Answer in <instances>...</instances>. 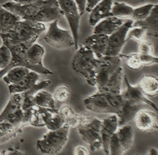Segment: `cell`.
<instances>
[{
	"mask_svg": "<svg viewBox=\"0 0 158 155\" xmlns=\"http://www.w3.org/2000/svg\"><path fill=\"white\" fill-rule=\"evenodd\" d=\"M57 1L70 27V31L74 40V48L77 49L81 16L76 4L74 0H57Z\"/></svg>",
	"mask_w": 158,
	"mask_h": 155,
	"instance_id": "30bf717a",
	"label": "cell"
},
{
	"mask_svg": "<svg viewBox=\"0 0 158 155\" xmlns=\"http://www.w3.org/2000/svg\"><path fill=\"white\" fill-rule=\"evenodd\" d=\"M142 92L147 96L153 97L158 94V80L156 76L145 75L138 84Z\"/></svg>",
	"mask_w": 158,
	"mask_h": 155,
	"instance_id": "d4e9b609",
	"label": "cell"
},
{
	"mask_svg": "<svg viewBox=\"0 0 158 155\" xmlns=\"http://www.w3.org/2000/svg\"><path fill=\"white\" fill-rule=\"evenodd\" d=\"M46 29L45 24L42 23L30 20H21L9 32L0 34V37L3 45H14L39 37Z\"/></svg>",
	"mask_w": 158,
	"mask_h": 155,
	"instance_id": "3957f363",
	"label": "cell"
},
{
	"mask_svg": "<svg viewBox=\"0 0 158 155\" xmlns=\"http://www.w3.org/2000/svg\"><path fill=\"white\" fill-rule=\"evenodd\" d=\"M99 59L94 53L85 45L77 49L72 60L73 69L85 78L87 83L92 87L96 85V70Z\"/></svg>",
	"mask_w": 158,
	"mask_h": 155,
	"instance_id": "5b68a950",
	"label": "cell"
},
{
	"mask_svg": "<svg viewBox=\"0 0 158 155\" xmlns=\"http://www.w3.org/2000/svg\"><path fill=\"white\" fill-rule=\"evenodd\" d=\"M70 128L64 124L61 128L49 131L36 143V146L41 153L54 155L60 152L67 143Z\"/></svg>",
	"mask_w": 158,
	"mask_h": 155,
	"instance_id": "52a82bcc",
	"label": "cell"
},
{
	"mask_svg": "<svg viewBox=\"0 0 158 155\" xmlns=\"http://www.w3.org/2000/svg\"><path fill=\"white\" fill-rule=\"evenodd\" d=\"M146 31L144 28L140 27H133L127 33V41L133 40L139 42L145 39Z\"/></svg>",
	"mask_w": 158,
	"mask_h": 155,
	"instance_id": "d590c367",
	"label": "cell"
},
{
	"mask_svg": "<svg viewBox=\"0 0 158 155\" xmlns=\"http://www.w3.org/2000/svg\"><path fill=\"white\" fill-rule=\"evenodd\" d=\"M20 128L7 121L0 122V144L14 137L19 132Z\"/></svg>",
	"mask_w": 158,
	"mask_h": 155,
	"instance_id": "4dcf8cb0",
	"label": "cell"
},
{
	"mask_svg": "<svg viewBox=\"0 0 158 155\" xmlns=\"http://www.w3.org/2000/svg\"><path fill=\"white\" fill-rule=\"evenodd\" d=\"M13 2L20 5H27L35 2L37 0H12Z\"/></svg>",
	"mask_w": 158,
	"mask_h": 155,
	"instance_id": "7bdbcfd3",
	"label": "cell"
},
{
	"mask_svg": "<svg viewBox=\"0 0 158 155\" xmlns=\"http://www.w3.org/2000/svg\"><path fill=\"white\" fill-rule=\"evenodd\" d=\"M58 23V21H55L50 23L44 40L56 49H66L74 47V40L71 31L60 28Z\"/></svg>",
	"mask_w": 158,
	"mask_h": 155,
	"instance_id": "9c48e42d",
	"label": "cell"
},
{
	"mask_svg": "<svg viewBox=\"0 0 158 155\" xmlns=\"http://www.w3.org/2000/svg\"><path fill=\"white\" fill-rule=\"evenodd\" d=\"M124 23V19L115 16H110L101 20L94 26L93 33L110 36Z\"/></svg>",
	"mask_w": 158,
	"mask_h": 155,
	"instance_id": "ffe728a7",
	"label": "cell"
},
{
	"mask_svg": "<svg viewBox=\"0 0 158 155\" xmlns=\"http://www.w3.org/2000/svg\"><path fill=\"white\" fill-rule=\"evenodd\" d=\"M45 54L44 48L35 42L27 51L26 55L28 69L39 74L52 75V72L43 64V58Z\"/></svg>",
	"mask_w": 158,
	"mask_h": 155,
	"instance_id": "4fadbf2b",
	"label": "cell"
},
{
	"mask_svg": "<svg viewBox=\"0 0 158 155\" xmlns=\"http://www.w3.org/2000/svg\"><path fill=\"white\" fill-rule=\"evenodd\" d=\"M155 4H147L134 9L131 19L133 21H142L150 14Z\"/></svg>",
	"mask_w": 158,
	"mask_h": 155,
	"instance_id": "d6a6232c",
	"label": "cell"
},
{
	"mask_svg": "<svg viewBox=\"0 0 158 155\" xmlns=\"http://www.w3.org/2000/svg\"><path fill=\"white\" fill-rule=\"evenodd\" d=\"M23 98L21 94H11L6 106L0 114V122L6 121L22 108Z\"/></svg>",
	"mask_w": 158,
	"mask_h": 155,
	"instance_id": "7402d4cb",
	"label": "cell"
},
{
	"mask_svg": "<svg viewBox=\"0 0 158 155\" xmlns=\"http://www.w3.org/2000/svg\"><path fill=\"white\" fill-rule=\"evenodd\" d=\"M124 80L127 88L122 93L124 98L135 104L148 105L153 108L156 111L158 110L156 104L144 94L138 85L133 86L131 85L126 76H125Z\"/></svg>",
	"mask_w": 158,
	"mask_h": 155,
	"instance_id": "2e32d148",
	"label": "cell"
},
{
	"mask_svg": "<svg viewBox=\"0 0 158 155\" xmlns=\"http://www.w3.org/2000/svg\"><path fill=\"white\" fill-rule=\"evenodd\" d=\"M39 74L35 71L30 70L28 75L20 82L9 85V92L10 94L22 93L29 90L37 82L40 78Z\"/></svg>",
	"mask_w": 158,
	"mask_h": 155,
	"instance_id": "cb8c5ba5",
	"label": "cell"
},
{
	"mask_svg": "<svg viewBox=\"0 0 158 155\" xmlns=\"http://www.w3.org/2000/svg\"><path fill=\"white\" fill-rule=\"evenodd\" d=\"M124 98L121 94H110L98 91L84 100L87 109L96 113H110L118 116L121 112Z\"/></svg>",
	"mask_w": 158,
	"mask_h": 155,
	"instance_id": "277c9868",
	"label": "cell"
},
{
	"mask_svg": "<svg viewBox=\"0 0 158 155\" xmlns=\"http://www.w3.org/2000/svg\"><path fill=\"white\" fill-rule=\"evenodd\" d=\"M65 124L64 119L59 110L53 109L45 122V126L49 131H54L61 128Z\"/></svg>",
	"mask_w": 158,
	"mask_h": 155,
	"instance_id": "1f68e13d",
	"label": "cell"
},
{
	"mask_svg": "<svg viewBox=\"0 0 158 155\" xmlns=\"http://www.w3.org/2000/svg\"><path fill=\"white\" fill-rule=\"evenodd\" d=\"M101 1L102 0H87L86 11L89 13L92 8Z\"/></svg>",
	"mask_w": 158,
	"mask_h": 155,
	"instance_id": "b9f144b4",
	"label": "cell"
},
{
	"mask_svg": "<svg viewBox=\"0 0 158 155\" xmlns=\"http://www.w3.org/2000/svg\"><path fill=\"white\" fill-rule=\"evenodd\" d=\"M149 154L151 155H158V150L156 148H152L149 149L148 151Z\"/></svg>",
	"mask_w": 158,
	"mask_h": 155,
	"instance_id": "ee69618b",
	"label": "cell"
},
{
	"mask_svg": "<svg viewBox=\"0 0 158 155\" xmlns=\"http://www.w3.org/2000/svg\"><path fill=\"white\" fill-rule=\"evenodd\" d=\"M80 16L85 13L86 7L87 0H74Z\"/></svg>",
	"mask_w": 158,
	"mask_h": 155,
	"instance_id": "ab89813d",
	"label": "cell"
},
{
	"mask_svg": "<svg viewBox=\"0 0 158 155\" xmlns=\"http://www.w3.org/2000/svg\"><path fill=\"white\" fill-rule=\"evenodd\" d=\"M119 56L121 58L123 57L125 58L126 64L127 67L130 69L133 70H139L143 67L138 53L136 54H130L129 55H123L120 54Z\"/></svg>",
	"mask_w": 158,
	"mask_h": 155,
	"instance_id": "e575fe53",
	"label": "cell"
},
{
	"mask_svg": "<svg viewBox=\"0 0 158 155\" xmlns=\"http://www.w3.org/2000/svg\"><path fill=\"white\" fill-rule=\"evenodd\" d=\"M109 41V36L102 34H94L86 38L84 44L91 50L98 59L105 56Z\"/></svg>",
	"mask_w": 158,
	"mask_h": 155,
	"instance_id": "e0dca14e",
	"label": "cell"
},
{
	"mask_svg": "<svg viewBox=\"0 0 158 155\" xmlns=\"http://www.w3.org/2000/svg\"><path fill=\"white\" fill-rule=\"evenodd\" d=\"M134 9L126 3L114 2L112 6V16L121 19H131Z\"/></svg>",
	"mask_w": 158,
	"mask_h": 155,
	"instance_id": "f1b7e54d",
	"label": "cell"
},
{
	"mask_svg": "<svg viewBox=\"0 0 158 155\" xmlns=\"http://www.w3.org/2000/svg\"><path fill=\"white\" fill-rule=\"evenodd\" d=\"M2 6L21 20H32L42 24L58 21L64 16L57 0H37L27 5L9 2Z\"/></svg>",
	"mask_w": 158,
	"mask_h": 155,
	"instance_id": "6da1fadb",
	"label": "cell"
},
{
	"mask_svg": "<svg viewBox=\"0 0 158 155\" xmlns=\"http://www.w3.org/2000/svg\"><path fill=\"white\" fill-rule=\"evenodd\" d=\"M113 3V0H102L96 4L89 12V24L95 26L101 20L112 16L111 9Z\"/></svg>",
	"mask_w": 158,
	"mask_h": 155,
	"instance_id": "ac0fdd59",
	"label": "cell"
},
{
	"mask_svg": "<svg viewBox=\"0 0 158 155\" xmlns=\"http://www.w3.org/2000/svg\"><path fill=\"white\" fill-rule=\"evenodd\" d=\"M89 152L86 148L83 145H78L74 150V155H89Z\"/></svg>",
	"mask_w": 158,
	"mask_h": 155,
	"instance_id": "60d3db41",
	"label": "cell"
},
{
	"mask_svg": "<svg viewBox=\"0 0 158 155\" xmlns=\"http://www.w3.org/2000/svg\"><path fill=\"white\" fill-rule=\"evenodd\" d=\"M71 93V90L68 86L61 85L55 88L52 95L55 101L58 103H63L69 99Z\"/></svg>",
	"mask_w": 158,
	"mask_h": 155,
	"instance_id": "836d02e7",
	"label": "cell"
},
{
	"mask_svg": "<svg viewBox=\"0 0 158 155\" xmlns=\"http://www.w3.org/2000/svg\"><path fill=\"white\" fill-rule=\"evenodd\" d=\"M121 58L118 55L104 56L99 59L95 80L98 91L109 93L121 92L123 80Z\"/></svg>",
	"mask_w": 158,
	"mask_h": 155,
	"instance_id": "7a4b0ae2",
	"label": "cell"
},
{
	"mask_svg": "<svg viewBox=\"0 0 158 155\" xmlns=\"http://www.w3.org/2000/svg\"><path fill=\"white\" fill-rule=\"evenodd\" d=\"M59 110L64 119L65 124L70 128L77 127L79 122V114L77 113L71 107L67 105L63 106Z\"/></svg>",
	"mask_w": 158,
	"mask_h": 155,
	"instance_id": "f546056e",
	"label": "cell"
},
{
	"mask_svg": "<svg viewBox=\"0 0 158 155\" xmlns=\"http://www.w3.org/2000/svg\"><path fill=\"white\" fill-rule=\"evenodd\" d=\"M30 71V69L25 67H15L10 69L2 78L8 85L15 84L25 78Z\"/></svg>",
	"mask_w": 158,
	"mask_h": 155,
	"instance_id": "4316f807",
	"label": "cell"
},
{
	"mask_svg": "<svg viewBox=\"0 0 158 155\" xmlns=\"http://www.w3.org/2000/svg\"><path fill=\"white\" fill-rule=\"evenodd\" d=\"M38 38L39 37H35L28 41L19 44L5 45L10 51L11 58L8 66L4 69L0 70V79L2 78L10 69L15 67H25L28 69L27 59V51L32 44L35 42Z\"/></svg>",
	"mask_w": 158,
	"mask_h": 155,
	"instance_id": "8fae6325",
	"label": "cell"
},
{
	"mask_svg": "<svg viewBox=\"0 0 158 155\" xmlns=\"http://www.w3.org/2000/svg\"><path fill=\"white\" fill-rule=\"evenodd\" d=\"M11 58L10 51L8 47L2 44L0 47V70L4 69L10 64Z\"/></svg>",
	"mask_w": 158,
	"mask_h": 155,
	"instance_id": "8d00e7d4",
	"label": "cell"
},
{
	"mask_svg": "<svg viewBox=\"0 0 158 155\" xmlns=\"http://www.w3.org/2000/svg\"><path fill=\"white\" fill-rule=\"evenodd\" d=\"M51 83V81L49 80L43 81L39 83H36L29 90L20 93L23 98V101H22L23 110H26L35 105L33 102V97L39 91L45 89L49 86Z\"/></svg>",
	"mask_w": 158,
	"mask_h": 155,
	"instance_id": "603a6c76",
	"label": "cell"
},
{
	"mask_svg": "<svg viewBox=\"0 0 158 155\" xmlns=\"http://www.w3.org/2000/svg\"><path fill=\"white\" fill-rule=\"evenodd\" d=\"M117 129L110 140L109 155H121L131 149L134 143L135 131L130 125Z\"/></svg>",
	"mask_w": 158,
	"mask_h": 155,
	"instance_id": "ba28073f",
	"label": "cell"
},
{
	"mask_svg": "<svg viewBox=\"0 0 158 155\" xmlns=\"http://www.w3.org/2000/svg\"><path fill=\"white\" fill-rule=\"evenodd\" d=\"M134 21L127 19L115 32L109 36L108 47L105 56H118L127 42V36L129 29L133 27Z\"/></svg>",
	"mask_w": 158,
	"mask_h": 155,
	"instance_id": "7c38bea8",
	"label": "cell"
},
{
	"mask_svg": "<svg viewBox=\"0 0 158 155\" xmlns=\"http://www.w3.org/2000/svg\"><path fill=\"white\" fill-rule=\"evenodd\" d=\"M143 66L158 64V58L153 55H143L139 54Z\"/></svg>",
	"mask_w": 158,
	"mask_h": 155,
	"instance_id": "f35d334b",
	"label": "cell"
},
{
	"mask_svg": "<svg viewBox=\"0 0 158 155\" xmlns=\"http://www.w3.org/2000/svg\"><path fill=\"white\" fill-rule=\"evenodd\" d=\"M102 120L89 112L79 114V122L77 127L82 140L89 145L92 151L102 146L101 128Z\"/></svg>",
	"mask_w": 158,
	"mask_h": 155,
	"instance_id": "8992f818",
	"label": "cell"
},
{
	"mask_svg": "<svg viewBox=\"0 0 158 155\" xmlns=\"http://www.w3.org/2000/svg\"><path fill=\"white\" fill-rule=\"evenodd\" d=\"M21 20L17 16L0 6V34L9 32Z\"/></svg>",
	"mask_w": 158,
	"mask_h": 155,
	"instance_id": "484cf974",
	"label": "cell"
},
{
	"mask_svg": "<svg viewBox=\"0 0 158 155\" xmlns=\"http://www.w3.org/2000/svg\"><path fill=\"white\" fill-rule=\"evenodd\" d=\"M133 27H140L146 31V35L157 38L158 35V4H155L149 15L142 21H134Z\"/></svg>",
	"mask_w": 158,
	"mask_h": 155,
	"instance_id": "d6986e66",
	"label": "cell"
},
{
	"mask_svg": "<svg viewBox=\"0 0 158 155\" xmlns=\"http://www.w3.org/2000/svg\"><path fill=\"white\" fill-rule=\"evenodd\" d=\"M118 119L116 115L103 119L102 120L101 135L102 148L106 155H109L110 140L113 135L118 129Z\"/></svg>",
	"mask_w": 158,
	"mask_h": 155,
	"instance_id": "9a60e30c",
	"label": "cell"
},
{
	"mask_svg": "<svg viewBox=\"0 0 158 155\" xmlns=\"http://www.w3.org/2000/svg\"><path fill=\"white\" fill-rule=\"evenodd\" d=\"M124 98V97H123ZM142 105L133 103L124 98V103L120 114L118 115V126L122 127L134 119L137 112L141 109Z\"/></svg>",
	"mask_w": 158,
	"mask_h": 155,
	"instance_id": "44dd1931",
	"label": "cell"
},
{
	"mask_svg": "<svg viewBox=\"0 0 158 155\" xmlns=\"http://www.w3.org/2000/svg\"><path fill=\"white\" fill-rule=\"evenodd\" d=\"M133 120L135 126L141 132H151L158 129L157 114L151 110L141 108L137 112Z\"/></svg>",
	"mask_w": 158,
	"mask_h": 155,
	"instance_id": "5bb4252c",
	"label": "cell"
},
{
	"mask_svg": "<svg viewBox=\"0 0 158 155\" xmlns=\"http://www.w3.org/2000/svg\"><path fill=\"white\" fill-rule=\"evenodd\" d=\"M154 47L150 41L143 40L139 42L138 53L143 55H153Z\"/></svg>",
	"mask_w": 158,
	"mask_h": 155,
	"instance_id": "74e56055",
	"label": "cell"
},
{
	"mask_svg": "<svg viewBox=\"0 0 158 155\" xmlns=\"http://www.w3.org/2000/svg\"><path fill=\"white\" fill-rule=\"evenodd\" d=\"M33 100L35 105L52 109L56 108L52 95L46 91H39L33 97Z\"/></svg>",
	"mask_w": 158,
	"mask_h": 155,
	"instance_id": "83f0119b",
	"label": "cell"
}]
</instances>
